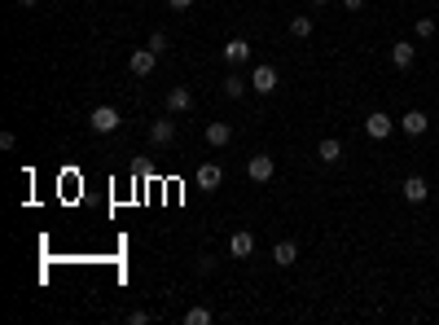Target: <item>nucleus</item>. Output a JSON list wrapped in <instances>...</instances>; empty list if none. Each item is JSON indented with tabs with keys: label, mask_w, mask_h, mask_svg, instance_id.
<instances>
[{
	"label": "nucleus",
	"mask_w": 439,
	"mask_h": 325,
	"mask_svg": "<svg viewBox=\"0 0 439 325\" xmlns=\"http://www.w3.org/2000/svg\"><path fill=\"white\" fill-rule=\"evenodd\" d=\"M220 57H224V62H229V66L237 70V66H246V62H251V44H246V40H237V35H233V40L220 49Z\"/></svg>",
	"instance_id": "9"
},
{
	"label": "nucleus",
	"mask_w": 439,
	"mask_h": 325,
	"mask_svg": "<svg viewBox=\"0 0 439 325\" xmlns=\"http://www.w3.org/2000/svg\"><path fill=\"white\" fill-rule=\"evenodd\" d=\"M396 124H400L405 137H426V132H431V115H426V110H405Z\"/></svg>",
	"instance_id": "4"
},
{
	"label": "nucleus",
	"mask_w": 439,
	"mask_h": 325,
	"mask_svg": "<svg viewBox=\"0 0 439 325\" xmlns=\"http://www.w3.org/2000/svg\"><path fill=\"white\" fill-rule=\"evenodd\" d=\"M211 321H216V317H211V308H203V304H194L185 312V325H211Z\"/></svg>",
	"instance_id": "19"
},
{
	"label": "nucleus",
	"mask_w": 439,
	"mask_h": 325,
	"mask_svg": "<svg viewBox=\"0 0 439 325\" xmlns=\"http://www.w3.org/2000/svg\"><path fill=\"white\" fill-rule=\"evenodd\" d=\"M220 92H224V97H229V101H242L246 92H251V79H242V75H237V70H233V75H224Z\"/></svg>",
	"instance_id": "15"
},
{
	"label": "nucleus",
	"mask_w": 439,
	"mask_h": 325,
	"mask_svg": "<svg viewBox=\"0 0 439 325\" xmlns=\"http://www.w3.org/2000/svg\"><path fill=\"white\" fill-rule=\"evenodd\" d=\"M229 141H233V124H224V119L207 124V146H211V150H224Z\"/></svg>",
	"instance_id": "14"
},
{
	"label": "nucleus",
	"mask_w": 439,
	"mask_h": 325,
	"mask_svg": "<svg viewBox=\"0 0 439 325\" xmlns=\"http://www.w3.org/2000/svg\"><path fill=\"white\" fill-rule=\"evenodd\" d=\"M189 110H194V92H189L185 83L167 88V115H189Z\"/></svg>",
	"instance_id": "12"
},
{
	"label": "nucleus",
	"mask_w": 439,
	"mask_h": 325,
	"mask_svg": "<svg viewBox=\"0 0 439 325\" xmlns=\"http://www.w3.org/2000/svg\"><path fill=\"white\" fill-rule=\"evenodd\" d=\"M154 62H159V53L145 44V49H132V57H127V70H132L136 79H145V75H154Z\"/></svg>",
	"instance_id": "6"
},
{
	"label": "nucleus",
	"mask_w": 439,
	"mask_h": 325,
	"mask_svg": "<svg viewBox=\"0 0 439 325\" xmlns=\"http://www.w3.org/2000/svg\"><path fill=\"white\" fill-rule=\"evenodd\" d=\"M189 5H194V0H167V9H176V14H185Z\"/></svg>",
	"instance_id": "25"
},
{
	"label": "nucleus",
	"mask_w": 439,
	"mask_h": 325,
	"mask_svg": "<svg viewBox=\"0 0 439 325\" xmlns=\"http://www.w3.org/2000/svg\"><path fill=\"white\" fill-rule=\"evenodd\" d=\"M194 180H198V189H203V194H216V189L224 185V172H220V163H198Z\"/></svg>",
	"instance_id": "5"
},
{
	"label": "nucleus",
	"mask_w": 439,
	"mask_h": 325,
	"mask_svg": "<svg viewBox=\"0 0 439 325\" xmlns=\"http://www.w3.org/2000/svg\"><path fill=\"white\" fill-rule=\"evenodd\" d=\"M400 194H405V202H413V207H422V202L431 198V185H426V176H409L405 185H400Z\"/></svg>",
	"instance_id": "11"
},
{
	"label": "nucleus",
	"mask_w": 439,
	"mask_h": 325,
	"mask_svg": "<svg viewBox=\"0 0 439 325\" xmlns=\"http://www.w3.org/2000/svg\"><path fill=\"white\" fill-rule=\"evenodd\" d=\"M413 35H418V40H431V35H435V18H418V27H413Z\"/></svg>",
	"instance_id": "20"
},
{
	"label": "nucleus",
	"mask_w": 439,
	"mask_h": 325,
	"mask_svg": "<svg viewBox=\"0 0 439 325\" xmlns=\"http://www.w3.org/2000/svg\"><path fill=\"white\" fill-rule=\"evenodd\" d=\"M229 255H233V259H251V255H255V233L237 228V233L229 237Z\"/></svg>",
	"instance_id": "13"
},
{
	"label": "nucleus",
	"mask_w": 439,
	"mask_h": 325,
	"mask_svg": "<svg viewBox=\"0 0 439 325\" xmlns=\"http://www.w3.org/2000/svg\"><path fill=\"white\" fill-rule=\"evenodd\" d=\"M145 321H150V312H141V308L127 312V325H145Z\"/></svg>",
	"instance_id": "23"
},
{
	"label": "nucleus",
	"mask_w": 439,
	"mask_h": 325,
	"mask_svg": "<svg viewBox=\"0 0 439 325\" xmlns=\"http://www.w3.org/2000/svg\"><path fill=\"white\" fill-rule=\"evenodd\" d=\"M343 9H347V14H360V9H365V0H343Z\"/></svg>",
	"instance_id": "24"
},
{
	"label": "nucleus",
	"mask_w": 439,
	"mask_h": 325,
	"mask_svg": "<svg viewBox=\"0 0 439 325\" xmlns=\"http://www.w3.org/2000/svg\"><path fill=\"white\" fill-rule=\"evenodd\" d=\"M277 66L272 62H255V70H251V92H259V97H272L277 92Z\"/></svg>",
	"instance_id": "1"
},
{
	"label": "nucleus",
	"mask_w": 439,
	"mask_h": 325,
	"mask_svg": "<svg viewBox=\"0 0 439 325\" xmlns=\"http://www.w3.org/2000/svg\"><path fill=\"white\" fill-rule=\"evenodd\" d=\"M413 62H418L413 40H396V44H391V66H396V70H413Z\"/></svg>",
	"instance_id": "10"
},
{
	"label": "nucleus",
	"mask_w": 439,
	"mask_h": 325,
	"mask_svg": "<svg viewBox=\"0 0 439 325\" xmlns=\"http://www.w3.org/2000/svg\"><path fill=\"white\" fill-rule=\"evenodd\" d=\"M396 128H400V124H396V119H391L387 110H374L369 119H365V137H369V141H387Z\"/></svg>",
	"instance_id": "3"
},
{
	"label": "nucleus",
	"mask_w": 439,
	"mask_h": 325,
	"mask_svg": "<svg viewBox=\"0 0 439 325\" xmlns=\"http://www.w3.org/2000/svg\"><path fill=\"white\" fill-rule=\"evenodd\" d=\"M119 124H123V119H119L114 106H97V110L88 115V128L97 132V137H110V132H119Z\"/></svg>",
	"instance_id": "2"
},
{
	"label": "nucleus",
	"mask_w": 439,
	"mask_h": 325,
	"mask_svg": "<svg viewBox=\"0 0 439 325\" xmlns=\"http://www.w3.org/2000/svg\"><path fill=\"white\" fill-rule=\"evenodd\" d=\"M150 49L163 57V53H167V35H163V31H154V35H150Z\"/></svg>",
	"instance_id": "21"
},
{
	"label": "nucleus",
	"mask_w": 439,
	"mask_h": 325,
	"mask_svg": "<svg viewBox=\"0 0 439 325\" xmlns=\"http://www.w3.org/2000/svg\"><path fill=\"white\" fill-rule=\"evenodd\" d=\"M294 259H299V246H294V242H277V246H272V264H277V268H290Z\"/></svg>",
	"instance_id": "17"
},
{
	"label": "nucleus",
	"mask_w": 439,
	"mask_h": 325,
	"mask_svg": "<svg viewBox=\"0 0 439 325\" xmlns=\"http://www.w3.org/2000/svg\"><path fill=\"white\" fill-rule=\"evenodd\" d=\"M207 273H216V259H211V255L198 259V277H207Z\"/></svg>",
	"instance_id": "22"
},
{
	"label": "nucleus",
	"mask_w": 439,
	"mask_h": 325,
	"mask_svg": "<svg viewBox=\"0 0 439 325\" xmlns=\"http://www.w3.org/2000/svg\"><path fill=\"white\" fill-rule=\"evenodd\" d=\"M272 172H277L272 154H251V163H246V176H251L255 185H264V180H272Z\"/></svg>",
	"instance_id": "7"
},
{
	"label": "nucleus",
	"mask_w": 439,
	"mask_h": 325,
	"mask_svg": "<svg viewBox=\"0 0 439 325\" xmlns=\"http://www.w3.org/2000/svg\"><path fill=\"white\" fill-rule=\"evenodd\" d=\"M312 31H316L312 14H294V18H290V35H294V40H307V35H312Z\"/></svg>",
	"instance_id": "18"
},
{
	"label": "nucleus",
	"mask_w": 439,
	"mask_h": 325,
	"mask_svg": "<svg viewBox=\"0 0 439 325\" xmlns=\"http://www.w3.org/2000/svg\"><path fill=\"white\" fill-rule=\"evenodd\" d=\"M312 5H329V0H312Z\"/></svg>",
	"instance_id": "27"
},
{
	"label": "nucleus",
	"mask_w": 439,
	"mask_h": 325,
	"mask_svg": "<svg viewBox=\"0 0 439 325\" xmlns=\"http://www.w3.org/2000/svg\"><path fill=\"white\" fill-rule=\"evenodd\" d=\"M316 159H321V163H329V167H334V163H343V141L325 137L321 146H316Z\"/></svg>",
	"instance_id": "16"
},
{
	"label": "nucleus",
	"mask_w": 439,
	"mask_h": 325,
	"mask_svg": "<svg viewBox=\"0 0 439 325\" xmlns=\"http://www.w3.org/2000/svg\"><path fill=\"white\" fill-rule=\"evenodd\" d=\"M172 141H176V119L172 115L154 119L150 124V146H172Z\"/></svg>",
	"instance_id": "8"
},
{
	"label": "nucleus",
	"mask_w": 439,
	"mask_h": 325,
	"mask_svg": "<svg viewBox=\"0 0 439 325\" xmlns=\"http://www.w3.org/2000/svg\"><path fill=\"white\" fill-rule=\"evenodd\" d=\"M18 5H22V9H35V5H40V0H18Z\"/></svg>",
	"instance_id": "26"
}]
</instances>
